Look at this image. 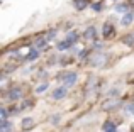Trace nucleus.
Wrapping results in <instances>:
<instances>
[{
	"label": "nucleus",
	"instance_id": "nucleus-1",
	"mask_svg": "<svg viewBox=\"0 0 134 132\" xmlns=\"http://www.w3.org/2000/svg\"><path fill=\"white\" fill-rule=\"evenodd\" d=\"M105 59H107V58H105L104 54H95V56L90 59V63L93 64V66H102V64L105 63Z\"/></svg>",
	"mask_w": 134,
	"mask_h": 132
},
{
	"label": "nucleus",
	"instance_id": "nucleus-2",
	"mask_svg": "<svg viewBox=\"0 0 134 132\" xmlns=\"http://www.w3.org/2000/svg\"><path fill=\"white\" fill-rule=\"evenodd\" d=\"M20 97H22V92L19 88H12L9 92V95H7V100H19Z\"/></svg>",
	"mask_w": 134,
	"mask_h": 132
},
{
	"label": "nucleus",
	"instance_id": "nucleus-3",
	"mask_svg": "<svg viewBox=\"0 0 134 132\" xmlns=\"http://www.w3.org/2000/svg\"><path fill=\"white\" fill-rule=\"evenodd\" d=\"M76 80H78V76H76V73H70V75L65 76V85L66 86H71L76 83Z\"/></svg>",
	"mask_w": 134,
	"mask_h": 132
},
{
	"label": "nucleus",
	"instance_id": "nucleus-4",
	"mask_svg": "<svg viewBox=\"0 0 134 132\" xmlns=\"http://www.w3.org/2000/svg\"><path fill=\"white\" fill-rule=\"evenodd\" d=\"M66 97V86H63V88H56L54 92H53V98L56 100H61Z\"/></svg>",
	"mask_w": 134,
	"mask_h": 132
},
{
	"label": "nucleus",
	"instance_id": "nucleus-5",
	"mask_svg": "<svg viewBox=\"0 0 134 132\" xmlns=\"http://www.w3.org/2000/svg\"><path fill=\"white\" fill-rule=\"evenodd\" d=\"M122 43L127 44V46H134V34H126L122 37Z\"/></svg>",
	"mask_w": 134,
	"mask_h": 132
},
{
	"label": "nucleus",
	"instance_id": "nucleus-6",
	"mask_svg": "<svg viewBox=\"0 0 134 132\" xmlns=\"http://www.w3.org/2000/svg\"><path fill=\"white\" fill-rule=\"evenodd\" d=\"M132 19H134V15H132V14H126V15H124V17L121 19L122 26H129V24L132 22Z\"/></svg>",
	"mask_w": 134,
	"mask_h": 132
},
{
	"label": "nucleus",
	"instance_id": "nucleus-7",
	"mask_svg": "<svg viewBox=\"0 0 134 132\" xmlns=\"http://www.w3.org/2000/svg\"><path fill=\"white\" fill-rule=\"evenodd\" d=\"M97 36V29L95 27H88V29L85 31V37H88V39H92V37Z\"/></svg>",
	"mask_w": 134,
	"mask_h": 132
},
{
	"label": "nucleus",
	"instance_id": "nucleus-8",
	"mask_svg": "<svg viewBox=\"0 0 134 132\" xmlns=\"http://www.w3.org/2000/svg\"><path fill=\"white\" fill-rule=\"evenodd\" d=\"M37 56H39V53H37V49H32V51H31V53L29 54H27V61H34V59H36V58Z\"/></svg>",
	"mask_w": 134,
	"mask_h": 132
},
{
	"label": "nucleus",
	"instance_id": "nucleus-9",
	"mask_svg": "<svg viewBox=\"0 0 134 132\" xmlns=\"http://www.w3.org/2000/svg\"><path fill=\"white\" fill-rule=\"evenodd\" d=\"M124 112L127 113V115H134V103H127V105L124 107Z\"/></svg>",
	"mask_w": 134,
	"mask_h": 132
},
{
	"label": "nucleus",
	"instance_id": "nucleus-10",
	"mask_svg": "<svg viewBox=\"0 0 134 132\" xmlns=\"http://www.w3.org/2000/svg\"><path fill=\"white\" fill-rule=\"evenodd\" d=\"M112 32H114V27H112L110 24H105L104 26V36H110Z\"/></svg>",
	"mask_w": 134,
	"mask_h": 132
},
{
	"label": "nucleus",
	"instance_id": "nucleus-11",
	"mask_svg": "<svg viewBox=\"0 0 134 132\" xmlns=\"http://www.w3.org/2000/svg\"><path fill=\"white\" fill-rule=\"evenodd\" d=\"M10 129H12V125H10V122H7V120H3V122H2V129H0V132H10Z\"/></svg>",
	"mask_w": 134,
	"mask_h": 132
},
{
	"label": "nucleus",
	"instance_id": "nucleus-12",
	"mask_svg": "<svg viewBox=\"0 0 134 132\" xmlns=\"http://www.w3.org/2000/svg\"><path fill=\"white\" fill-rule=\"evenodd\" d=\"M104 132H115V125L112 122H107L104 125Z\"/></svg>",
	"mask_w": 134,
	"mask_h": 132
},
{
	"label": "nucleus",
	"instance_id": "nucleus-13",
	"mask_svg": "<svg viewBox=\"0 0 134 132\" xmlns=\"http://www.w3.org/2000/svg\"><path fill=\"white\" fill-rule=\"evenodd\" d=\"M75 7L76 9H85L87 7V0H75Z\"/></svg>",
	"mask_w": 134,
	"mask_h": 132
},
{
	"label": "nucleus",
	"instance_id": "nucleus-14",
	"mask_svg": "<svg viewBox=\"0 0 134 132\" xmlns=\"http://www.w3.org/2000/svg\"><path fill=\"white\" fill-rule=\"evenodd\" d=\"M76 39H78V36H76V34H75V32H70V34H68V36H66V41H68V43H70V44H71V43H75V41H76Z\"/></svg>",
	"mask_w": 134,
	"mask_h": 132
},
{
	"label": "nucleus",
	"instance_id": "nucleus-15",
	"mask_svg": "<svg viewBox=\"0 0 134 132\" xmlns=\"http://www.w3.org/2000/svg\"><path fill=\"white\" fill-rule=\"evenodd\" d=\"M115 105H117V100H112V102H107V103H104V109H114Z\"/></svg>",
	"mask_w": 134,
	"mask_h": 132
},
{
	"label": "nucleus",
	"instance_id": "nucleus-16",
	"mask_svg": "<svg viewBox=\"0 0 134 132\" xmlns=\"http://www.w3.org/2000/svg\"><path fill=\"white\" fill-rule=\"evenodd\" d=\"M22 125H24V129H29V127H32V120L31 119H24Z\"/></svg>",
	"mask_w": 134,
	"mask_h": 132
},
{
	"label": "nucleus",
	"instance_id": "nucleus-17",
	"mask_svg": "<svg viewBox=\"0 0 134 132\" xmlns=\"http://www.w3.org/2000/svg\"><path fill=\"white\" fill-rule=\"evenodd\" d=\"M70 46H71V44H70L68 43V41H65V43H59V46H58V49H66V47H70Z\"/></svg>",
	"mask_w": 134,
	"mask_h": 132
},
{
	"label": "nucleus",
	"instance_id": "nucleus-18",
	"mask_svg": "<svg viewBox=\"0 0 134 132\" xmlns=\"http://www.w3.org/2000/svg\"><path fill=\"white\" fill-rule=\"evenodd\" d=\"M46 88H48V85H46V83H41V85H39V86L36 88V92H37V93H43Z\"/></svg>",
	"mask_w": 134,
	"mask_h": 132
},
{
	"label": "nucleus",
	"instance_id": "nucleus-19",
	"mask_svg": "<svg viewBox=\"0 0 134 132\" xmlns=\"http://www.w3.org/2000/svg\"><path fill=\"white\" fill-rule=\"evenodd\" d=\"M126 9H127L126 5H117V7H115V10H117V12H126Z\"/></svg>",
	"mask_w": 134,
	"mask_h": 132
},
{
	"label": "nucleus",
	"instance_id": "nucleus-20",
	"mask_svg": "<svg viewBox=\"0 0 134 132\" xmlns=\"http://www.w3.org/2000/svg\"><path fill=\"white\" fill-rule=\"evenodd\" d=\"M0 115H2V122H3V120L7 119V110H5V109H2V110H0Z\"/></svg>",
	"mask_w": 134,
	"mask_h": 132
},
{
	"label": "nucleus",
	"instance_id": "nucleus-21",
	"mask_svg": "<svg viewBox=\"0 0 134 132\" xmlns=\"http://www.w3.org/2000/svg\"><path fill=\"white\" fill-rule=\"evenodd\" d=\"M92 9H93V10H100L102 5H100V3H93V5H92Z\"/></svg>",
	"mask_w": 134,
	"mask_h": 132
},
{
	"label": "nucleus",
	"instance_id": "nucleus-22",
	"mask_svg": "<svg viewBox=\"0 0 134 132\" xmlns=\"http://www.w3.org/2000/svg\"><path fill=\"white\" fill-rule=\"evenodd\" d=\"M46 46V41L43 39V41H37V47H44Z\"/></svg>",
	"mask_w": 134,
	"mask_h": 132
},
{
	"label": "nucleus",
	"instance_id": "nucleus-23",
	"mask_svg": "<svg viewBox=\"0 0 134 132\" xmlns=\"http://www.w3.org/2000/svg\"><path fill=\"white\" fill-rule=\"evenodd\" d=\"M54 36H56V32H54V31H51V32L48 34V39H51V37H54Z\"/></svg>",
	"mask_w": 134,
	"mask_h": 132
}]
</instances>
